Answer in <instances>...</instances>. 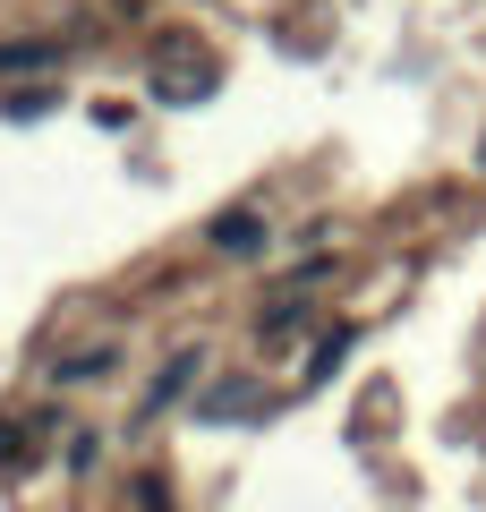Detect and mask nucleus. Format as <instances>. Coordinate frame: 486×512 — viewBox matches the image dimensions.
Wrapping results in <instances>:
<instances>
[{
    "instance_id": "6",
    "label": "nucleus",
    "mask_w": 486,
    "mask_h": 512,
    "mask_svg": "<svg viewBox=\"0 0 486 512\" xmlns=\"http://www.w3.org/2000/svg\"><path fill=\"white\" fill-rule=\"evenodd\" d=\"M9 453H18V427H9V419H0V461H9Z\"/></svg>"
},
{
    "instance_id": "2",
    "label": "nucleus",
    "mask_w": 486,
    "mask_h": 512,
    "mask_svg": "<svg viewBox=\"0 0 486 512\" xmlns=\"http://www.w3.org/2000/svg\"><path fill=\"white\" fill-rule=\"evenodd\" d=\"M188 376H197V350H180V359H171V367H162V376H154V402H145V410L180 402V393H188Z\"/></svg>"
},
{
    "instance_id": "1",
    "label": "nucleus",
    "mask_w": 486,
    "mask_h": 512,
    "mask_svg": "<svg viewBox=\"0 0 486 512\" xmlns=\"http://www.w3.org/2000/svg\"><path fill=\"white\" fill-rule=\"evenodd\" d=\"M197 94H214V60L188 69V60L171 52V60H162V103H197Z\"/></svg>"
},
{
    "instance_id": "5",
    "label": "nucleus",
    "mask_w": 486,
    "mask_h": 512,
    "mask_svg": "<svg viewBox=\"0 0 486 512\" xmlns=\"http://www.w3.org/2000/svg\"><path fill=\"white\" fill-rule=\"evenodd\" d=\"M342 350H350V325H333L316 342V359H307V376H333V367H342Z\"/></svg>"
},
{
    "instance_id": "4",
    "label": "nucleus",
    "mask_w": 486,
    "mask_h": 512,
    "mask_svg": "<svg viewBox=\"0 0 486 512\" xmlns=\"http://www.w3.org/2000/svg\"><path fill=\"white\" fill-rule=\"evenodd\" d=\"M43 60H60V43H0V69H43Z\"/></svg>"
},
{
    "instance_id": "3",
    "label": "nucleus",
    "mask_w": 486,
    "mask_h": 512,
    "mask_svg": "<svg viewBox=\"0 0 486 512\" xmlns=\"http://www.w3.org/2000/svg\"><path fill=\"white\" fill-rule=\"evenodd\" d=\"M214 248H265V222H256V214H222L214 222Z\"/></svg>"
}]
</instances>
